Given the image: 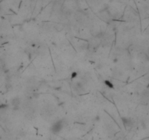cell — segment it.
I'll return each instance as SVG.
<instances>
[{
	"mask_svg": "<svg viewBox=\"0 0 149 140\" xmlns=\"http://www.w3.org/2000/svg\"><path fill=\"white\" fill-rule=\"evenodd\" d=\"M20 104V101L18 98H15L12 100V104L13 106H18Z\"/></svg>",
	"mask_w": 149,
	"mask_h": 140,
	"instance_id": "cell-1",
	"label": "cell"
},
{
	"mask_svg": "<svg viewBox=\"0 0 149 140\" xmlns=\"http://www.w3.org/2000/svg\"><path fill=\"white\" fill-rule=\"evenodd\" d=\"M54 126H56V128H54V129H56V131H58V130H60L62 128V123L60 122H56V124L54 125Z\"/></svg>",
	"mask_w": 149,
	"mask_h": 140,
	"instance_id": "cell-2",
	"label": "cell"
}]
</instances>
